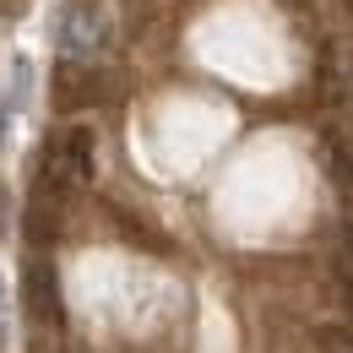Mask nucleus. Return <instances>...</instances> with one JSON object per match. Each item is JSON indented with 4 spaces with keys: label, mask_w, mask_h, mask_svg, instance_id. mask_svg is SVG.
<instances>
[{
    "label": "nucleus",
    "mask_w": 353,
    "mask_h": 353,
    "mask_svg": "<svg viewBox=\"0 0 353 353\" xmlns=\"http://www.w3.org/2000/svg\"><path fill=\"white\" fill-rule=\"evenodd\" d=\"M88 179H92V131H88V125H71L65 136H54V141L44 147L39 190L65 196V190H82Z\"/></svg>",
    "instance_id": "obj_1"
},
{
    "label": "nucleus",
    "mask_w": 353,
    "mask_h": 353,
    "mask_svg": "<svg viewBox=\"0 0 353 353\" xmlns=\"http://www.w3.org/2000/svg\"><path fill=\"white\" fill-rule=\"evenodd\" d=\"M60 44H65V54H77V60L103 54V49L114 44V17H109L103 6H92V0L71 6L65 22H60Z\"/></svg>",
    "instance_id": "obj_2"
},
{
    "label": "nucleus",
    "mask_w": 353,
    "mask_h": 353,
    "mask_svg": "<svg viewBox=\"0 0 353 353\" xmlns=\"http://www.w3.org/2000/svg\"><path fill=\"white\" fill-rule=\"evenodd\" d=\"M103 88H109V82H103V71H98L92 60H77V54H71V60L54 65V103H60V109H88V103L103 98Z\"/></svg>",
    "instance_id": "obj_3"
},
{
    "label": "nucleus",
    "mask_w": 353,
    "mask_h": 353,
    "mask_svg": "<svg viewBox=\"0 0 353 353\" xmlns=\"http://www.w3.org/2000/svg\"><path fill=\"white\" fill-rule=\"evenodd\" d=\"M22 299H28V310H33V321H44V326H60V321H65L60 277H54V266H49L44 256L22 266Z\"/></svg>",
    "instance_id": "obj_4"
},
{
    "label": "nucleus",
    "mask_w": 353,
    "mask_h": 353,
    "mask_svg": "<svg viewBox=\"0 0 353 353\" xmlns=\"http://www.w3.org/2000/svg\"><path fill=\"white\" fill-rule=\"evenodd\" d=\"M326 174H332V185L343 190V201L353 212V131H343V125L326 131Z\"/></svg>",
    "instance_id": "obj_5"
},
{
    "label": "nucleus",
    "mask_w": 353,
    "mask_h": 353,
    "mask_svg": "<svg viewBox=\"0 0 353 353\" xmlns=\"http://www.w3.org/2000/svg\"><path fill=\"white\" fill-rule=\"evenodd\" d=\"M22 234H28L33 245H49V239L60 234V196L33 190V201H28V212H22Z\"/></svg>",
    "instance_id": "obj_6"
},
{
    "label": "nucleus",
    "mask_w": 353,
    "mask_h": 353,
    "mask_svg": "<svg viewBox=\"0 0 353 353\" xmlns=\"http://www.w3.org/2000/svg\"><path fill=\"white\" fill-rule=\"evenodd\" d=\"M337 277H343V288H348V299H353V218L337 234Z\"/></svg>",
    "instance_id": "obj_7"
},
{
    "label": "nucleus",
    "mask_w": 353,
    "mask_h": 353,
    "mask_svg": "<svg viewBox=\"0 0 353 353\" xmlns=\"http://www.w3.org/2000/svg\"><path fill=\"white\" fill-rule=\"evenodd\" d=\"M315 343H321V353H353V332H337V326H326Z\"/></svg>",
    "instance_id": "obj_8"
},
{
    "label": "nucleus",
    "mask_w": 353,
    "mask_h": 353,
    "mask_svg": "<svg viewBox=\"0 0 353 353\" xmlns=\"http://www.w3.org/2000/svg\"><path fill=\"white\" fill-rule=\"evenodd\" d=\"M0 228H6V190H0Z\"/></svg>",
    "instance_id": "obj_9"
},
{
    "label": "nucleus",
    "mask_w": 353,
    "mask_h": 353,
    "mask_svg": "<svg viewBox=\"0 0 353 353\" xmlns=\"http://www.w3.org/2000/svg\"><path fill=\"white\" fill-rule=\"evenodd\" d=\"M337 6H343V11H348V17H353V0H337Z\"/></svg>",
    "instance_id": "obj_10"
},
{
    "label": "nucleus",
    "mask_w": 353,
    "mask_h": 353,
    "mask_svg": "<svg viewBox=\"0 0 353 353\" xmlns=\"http://www.w3.org/2000/svg\"><path fill=\"white\" fill-rule=\"evenodd\" d=\"M0 136H6V120H0Z\"/></svg>",
    "instance_id": "obj_11"
}]
</instances>
